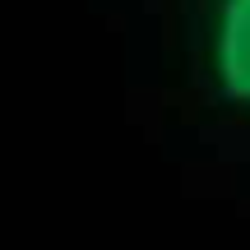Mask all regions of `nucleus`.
Instances as JSON below:
<instances>
[{"instance_id": "nucleus-1", "label": "nucleus", "mask_w": 250, "mask_h": 250, "mask_svg": "<svg viewBox=\"0 0 250 250\" xmlns=\"http://www.w3.org/2000/svg\"><path fill=\"white\" fill-rule=\"evenodd\" d=\"M218 83L232 102H250V0H227L218 19Z\"/></svg>"}]
</instances>
